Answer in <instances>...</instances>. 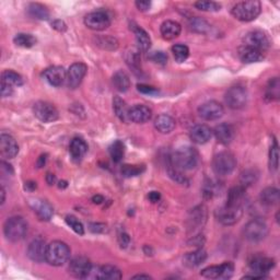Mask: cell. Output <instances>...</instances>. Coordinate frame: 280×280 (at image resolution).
<instances>
[{"label": "cell", "instance_id": "681fc988", "mask_svg": "<svg viewBox=\"0 0 280 280\" xmlns=\"http://www.w3.org/2000/svg\"><path fill=\"white\" fill-rule=\"evenodd\" d=\"M149 59L155 64L163 66L167 63V55L164 52H161V50L160 52H154L150 54Z\"/></svg>", "mask_w": 280, "mask_h": 280}, {"label": "cell", "instance_id": "6125c7cd", "mask_svg": "<svg viewBox=\"0 0 280 280\" xmlns=\"http://www.w3.org/2000/svg\"><path fill=\"white\" fill-rule=\"evenodd\" d=\"M46 182H47V184L48 185H53L55 184V182H56V176L54 174H52V173H48V174L46 175Z\"/></svg>", "mask_w": 280, "mask_h": 280}, {"label": "cell", "instance_id": "6da1fadb", "mask_svg": "<svg viewBox=\"0 0 280 280\" xmlns=\"http://www.w3.org/2000/svg\"><path fill=\"white\" fill-rule=\"evenodd\" d=\"M200 162V155L193 147L186 146L177 149L171 157V166L179 171H191L196 169Z\"/></svg>", "mask_w": 280, "mask_h": 280}, {"label": "cell", "instance_id": "f546056e", "mask_svg": "<svg viewBox=\"0 0 280 280\" xmlns=\"http://www.w3.org/2000/svg\"><path fill=\"white\" fill-rule=\"evenodd\" d=\"M132 31L135 33L136 37V43H137V47L140 50V52H148L149 48L151 47V40L150 37L148 35L144 29H141L138 25H135L132 27Z\"/></svg>", "mask_w": 280, "mask_h": 280}, {"label": "cell", "instance_id": "f35d334b", "mask_svg": "<svg viewBox=\"0 0 280 280\" xmlns=\"http://www.w3.org/2000/svg\"><path fill=\"white\" fill-rule=\"evenodd\" d=\"M279 89L280 83L278 78H273L269 80L265 91V99L267 101H275L279 99Z\"/></svg>", "mask_w": 280, "mask_h": 280}, {"label": "cell", "instance_id": "603a6c76", "mask_svg": "<svg viewBox=\"0 0 280 280\" xmlns=\"http://www.w3.org/2000/svg\"><path fill=\"white\" fill-rule=\"evenodd\" d=\"M30 205H31L32 209L34 210L35 213H37L40 220L48 221L52 219L54 209L53 207L50 206V203H48L47 201L42 200H31V202H30Z\"/></svg>", "mask_w": 280, "mask_h": 280}, {"label": "cell", "instance_id": "c3c4849f", "mask_svg": "<svg viewBox=\"0 0 280 280\" xmlns=\"http://www.w3.org/2000/svg\"><path fill=\"white\" fill-rule=\"evenodd\" d=\"M202 194L205 198H212L217 194V186L216 183H213L212 181H208L207 183H205V186H203L202 190Z\"/></svg>", "mask_w": 280, "mask_h": 280}, {"label": "cell", "instance_id": "e575fe53", "mask_svg": "<svg viewBox=\"0 0 280 280\" xmlns=\"http://www.w3.org/2000/svg\"><path fill=\"white\" fill-rule=\"evenodd\" d=\"M28 14L37 20H47L49 18L47 8L40 3H30L28 7Z\"/></svg>", "mask_w": 280, "mask_h": 280}, {"label": "cell", "instance_id": "ba28073f", "mask_svg": "<svg viewBox=\"0 0 280 280\" xmlns=\"http://www.w3.org/2000/svg\"><path fill=\"white\" fill-rule=\"evenodd\" d=\"M243 215V207H232L225 205L218 208L215 212L217 220L223 226H233L240 220Z\"/></svg>", "mask_w": 280, "mask_h": 280}, {"label": "cell", "instance_id": "5b68a950", "mask_svg": "<svg viewBox=\"0 0 280 280\" xmlns=\"http://www.w3.org/2000/svg\"><path fill=\"white\" fill-rule=\"evenodd\" d=\"M237 166V159L231 152L222 151L219 152L212 160L213 172L219 176L230 175Z\"/></svg>", "mask_w": 280, "mask_h": 280}, {"label": "cell", "instance_id": "f907efd6", "mask_svg": "<svg viewBox=\"0 0 280 280\" xmlns=\"http://www.w3.org/2000/svg\"><path fill=\"white\" fill-rule=\"evenodd\" d=\"M137 90L142 94H148V95H156L159 93V90L154 88V86L146 85V84H138L137 85Z\"/></svg>", "mask_w": 280, "mask_h": 280}, {"label": "cell", "instance_id": "f5cc1de1", "mask_svg": "<svg viewBox=\"0 0 280 280\" xmlns=\"http://www.w3.org/2000/svg\"><path fill=\"white\" fill-rule=\"evenodd\" d=\"M136 7L140 11H148L151 7V1H148V0H139V1H136Z\"/></svg>", "mask_w": 280, "mask_h": 280}, {"label": "cell", "instance_id": "52a82bcc", "mask_svg": "<svg viewBox=\"0 0 280 280\" xmlns=\"http://www.w3.org/2000/svg\"><path fill=\"white\" fill-rule=\"evenodd\" d=\"M247 91L244 86L237 85L229 89L225 96V101L229 108L232 110H241L247 103Z\"/></svg>", "mask_w": 280, "mask_h": 280}, {"label": "cell", "instance_id": "836d02e7", "mask_svg": "<svg viewBox=\"0 0 280 280\" xmlns=\"http://www.w3.org/2000/svg\"><path fill=\"white\" fill-rule=\"evenodd\" d=\"M206 219H207V210L205 207L198 206L194 208V209L191 211V217H190L192 229L193 227L196 228L202 226L203 223L206 222Z\"/></svg>", "mask_w": 280, "mask_h": 280}, {"label": "cell", "instance_id": "ab89813d", "mask_svg": "<svg viewBox=\"0 0 280 280\" xmlns=\"http://www.w3.org/2000/svg\"><path fill=\"white\" fill-rule=\"evenodd\" d=\"M13 42L19 47L30 48V47H33L34 45L37 44V39H35L31 34L19 33L16 35V37H14Z\"/></svg>", "mask_w": 280, "mask_h": 280}, {"label": "cell", "instance_id": "74e56055", "mask_svg": "<svg viewBox=\"0 0 280 280\" xmlns=\"http://www.w3.org/2000/svg\"><path fill=\"white\" fill-rule=\"evenodd\" d=\"M110 155L112 160H113L115 163H120V162L123 160L125 155V145L123 144V141H114L113 144L110 146Z\"/></svg>", "mask_w": 280, "mask_h": 280}, {"label": "cell", "instance_id": "4dcf8cb0", "mask_svg": "<svg viewBox=\"0 0 280 280\" xmlns=\"http://www.w3.org/2000/svg\"><path fill=\"white\" fill-rule=\"evenodd\" d=\"M206 259H207V253L203 251L202 248H198L194 252L187 253L183 261H184V264L187 267L195 268L200 266L202 263H205Z\"/></svg>", "mask_w": 280, "mask_h": 280}, {"label": "cell", "instance_id": "5bb4252c", "mask_svg": "<svg viewBox=\"0 0 280 280\" xmlns=\"http://www.w3.org/2000/svg\"><path fill=\"white\" fill-rule=\"evenodd\" d=\"M248 266L251 268L252 273L265 278L266 275L275 267V261L271 257L256 255L249 259Z\"/></svg>", "mask_w": 280, "mask_h": 280}, {"label": "cell", "instance_id": "7bdbcfd3", "mask_svg": "<svg viewBox=\"0 0 280 280\" xmlns=\"http://www.w3.org/2000/svg\"><path fill=\"white\" fill-rule=\"evenodd\" d=\"M172 53L173 56L177 63H184L185 60L190 56V49L184 44H175L174 46H172Z\"/></svg>", "mask_w": 280, "mask_h": 280}, {"label": "cell", "instance_id": "b9f144b4", "mask_svg": "<svg viewBox=\"0 0 280 280\" xmlns=\"http://www.w3.org/2000/svg\"><path fill=\"white\" fill-rule=\"evenodd\" d=\"M258 172L256 170L248 169L242 172V174L240 176V185L243 187H248L252 186L253 184H255L256 181L258 180Z\"/></svg>", "mask_w": 280, "mask_h": 280}, {"label": "cell", "instance_id": "4316f807", "mask_svg": "<svg viewBox=\"0 0 280 280\" xmlns=\"http://www.w3.org/2000/svg\"><path fill=\"white\" fill-rule=\"evenodd\" d=\"M182 27L180 23H177L175 21H172V20H167L161 24L160 32L162 38L166 40H172L176 39L181 34Z\"/></svg>", "mask_w": 280, "mask_h": 280}, {"label": "cell", "instance_id": "1f68e13d", "mask_svg": "<svg viewBox=\"0 0 280 280\" xmlns=\"http://www.w3.org/2000/svg\"><path fill=\"white\" fill-rule=\"evenodd\" d=\"M261 202L265 206H274L279 202V191L276 187H267L259 195Z\"/></svg>", "mask_w": 280, "mask_h": 280}, {"label": "cell", "instance_id": "7c38bea8", "mask_svg": "<svg viewBox=\"0 0 280 280\" xmlns=\"http://www.w3.org/2000/svg\"><path fill=\"white\" fill-rule=\"evenodd\" d=\"M84 24L93 31H104L111 25V18L105 11H94L86 14Z\"/></svg>", "mask_w": 280, "mask_h": 280}, {"label": "cell", "instance_id": "8fae6325", "mask_svg": "<svg viewBox=\"0 0 280 280\" xmlns=\"http://www.w3.org/2000/svg\"><path fill=\"white\" fill-rule=\"evenodd\" d=\"M234 265L231 262H226L221 265H213L203 268L200 275L207 279H229L232 277Z\"/></svg>", "mask_w": 280, "mask_h": 280}, {"label": "cell", "instance_id": "91938a15", "mask_svg": "<svg viewBox=\"0 0 280 280\" xmlns=\"http://www.w3.org/2000/svg\"><path fill=\"white\" fill-rule=\"evenodd\" d=\"M46 161H47V156L46 155H43L39 158L38 160V167H43L45 164H46Z\"/></svg>", "mask_w": 280, "mask_h": 280}, {"label": "cell", "instance_id": "2e32d148", "mask_svg": "<svg viewBox=\"0 0 280 280\" xmlns=\"http://www.w3.org/2000/svg\"><path fill=\"white\" fill-rule=\"evenodd\" d=\"M88 67L83 63H75L69 67L67 71V85L70 89H76L82 82L85 77Z\"/></svg>", "mask_w": 280, "mask_h": 280}, {"label": "cell", "instance_id": "7dc6e473", "mask_svg": "<svg viewBox=\"0 0 280 280\" xmlns=\"http://www.w3.org/2000/svg\"><path fill=\"white\" fill-rule=\"evenodd\" d=\"M66 223L73 229V230L79 234V236H83L84 234V228L82 226V223H81L77 218L74 217V216H67L66 217Z\"/></svg>", "mask_w": 280, "mask_h": 280}, {"label": "cell", "instance_id": "3957f363", "mask_svg": "<svg viewBox=\"0 0 280 280\" xmlns=\"http://www.w3.org/2000/svg\"><path fill=\"white\" fill-rule=\"evenodd\" d=\"M261 10V2L257 1V0H251V1H242L234 4L231 13L239 21L249 22L259 16Z\"/></svg>", "mask_w": 280, "mask_h": 280}, {"label": "cell", "instance_id": "94428289", "mask_svg": "<svg viewBox=\"0 0 280 280\" xmlns=\"http://www.w3.org/2000/svg\"><path fill=\"white\" fill-rule=\"evenodd\" d=\"M25 190L29 191V192H32L34 191L35 188H37V183L35 182H28V183H25Z\"/></svg>", "mask_w": 280, "mask_h": 280}, {"label": "cell", "instance_id": "9a60e30c", "mask_svg": "<svg viewBox=\"0 0 280 280\" xmlns=\"http://www.w3.org/2000/svg\"><path fill=\"white\" fill-rule=\"evenodd\" d=\"M225 113L223 106L216 101H209L198 108V114L205 120H217L221 119Z\"/></svg>", "mask_w": 280, "mask_h": 280}, {"label": "cell", "instance_id": "30bf717a", "mask_svg": "<svg viewBox=\"0 0 280 280\" xmlns=\"http://www.w3.org/2000/svg\"><path fill=\"white\" fill-rule=\"evenodd\" d=\"M33 113L38 120L43 123H52L58 120L59 113L57 109L48 102L39 101L33 106Z\"/></svg>", "mask_w": 280, "mask_h": 280}, {"label": "cell", "instance_id": "ee69618b", "mask_svg": "<svg viewBox=\"0 0 280 280\" xmlns=\"http://www.w3.org/2000/svg\"><path fill=\"white\" fill-rule=\"evenodd\" d=\"M145 171L144 165H130V164H124L120 167V173L124 177H135L140 175L142 172Z\"/></svg>", "mask_w": 280, "mask_h": 280}, {"label": "cell", "instance_id": "cb8c5ba5", "mask_svg": "<svg viewBox=\"0 0 280 280\" xmlns=\"http://www.w3.org/2000/svg\"><path fill=\"white\" fill-rule=\"evenodd\" d=\"M238 55L243 63L245 64H253L262 62L264 59V54L259 50L246 46V45H242L241 47L238 49Z\"/></svg>", "mask_w": 280, "mask_h": 280}, {"label": "cell", "instance_id": "7402d4cb", "mask_svg": "<svg viewBox=\"0 0 280 280\" xmlns=\"http://www.w3.org/2000/svg\"><path fill=\"white\" fill-rule=\"evenodd\" d=\"M91 274H93L94 278L103 280H117L123 277L120 269L115 266H112V265H104V266L96 267L94 272L92 268Z\"/></svg>", "mask_w": 280, "mask_h": 280}, {"label": "cell", "instance_id": "e7e4bbea", "mask_svg": "<svg viewBox=\"0 0 280 280\" xmlns=\"http://www.w3.org/2000/svg\"><path fill=\"white\" fill-rule=\"evenodd\" d=\"M134 279H151V277L149 276V275H136V276L132 277Z\"/></svg>", "mask_w": 280, "mask_h": 280}, {"label": "cell", "instance_id": "60d3db41", "mask_svg": "<svg viewBox=\"0 0 280 280\" xmlns=\"http://www.w3.org/2000/svg\"><path fill=\"white\" fill-rule=\"evenodd\" d=\"M190 29L192 31H194L196 33L200 34H207L210 31V24L208 23L206 20H203L201 18H193L190 21Z\"/></svg>", "mask_w": 280, "mask_h": 280}, {"label": "cell", "instance_id": "bcb514c9", "mask_svg": "<svg viewBox=\"0 0 280 280\" xmlns=\"http://www.w3.org/2000/svg\"><path fill=\"white\" fill-rule=\"evenodd\" d=\"M195 7L198 10H201V11H207V12H216L221 9L220 3L215 2V1H197L195 2Z\"/></svg>", "mask_w": 280, "mask_h": 280}, {"label": "cell", "instance_id": "f6af8a7d", "mask_svg": "<svg viewBox=\"0 0 280 280\" xmlns=\"http://www.w3.org/2000/svg\"><path fill=\"white\" fill-rule=\"evenodd\" d=\"M279 165V149L276 141H274V145L269 150V166L271 170H277Z\"/></svg>", "mask_w": 280, "mask_h": 280}, {"label": "cell", "instance_id": "e0dca14e", "mask_svg": "<svg viewBox=\"0 0 280 280\" xmlns=\"http://www.w3.org/2000/svg\"><path fill=\"white\" fill-rule=\"evenodd\" d=\"M47 244L44 239L37 238L29 244L28 247V256L31 261L35 263H42L46 257Z\"/></svg>", "mask_w": 280, "mask_h": 280}, {"label": "cell", "instance_id": "8d00e7d4", "mask_svg": "<svg viewBox=\"0 0 280 280\" xmlns=\"http://www.w3.org/2000/svg\"><path fill=\"white\" fill-rule=\"evenodd\" d=\"M1 82L11 86H21L23 84V78L13 70H4L1 74Z\"/></svg>", "mask_w": 280, "mask_h": 280}, {"label": "cell", "instance_id": "277c9868", "mask_svg": "<svg viewBox=\"0 0 280 280\" xmlns=\"http://www.w3.org/2000/svg\"><path fill=\"white\" fill-rule=\"evenodd\" d=\"M4 237L10 242H19L28 233V223L22 217H11L4 222Z\"/></svg>", "mask_w": 280, "mask_h": 280}, {"label": "cell", "instance_id": "be15d7a7", "mask_svg": "<svg viewBox=\"0 0 280 280\" xmlns=\"http://www.w3.org/2000/svg\"><path fill=\"white\" fill-rule=\"evenodd\" d=\"M92 201L94 203H96V205H100V203L104 201V197L101 196V195H95V196L92 197Z\"/></svg>", "mask_w": 280, "mask_h": 280}, {"label": "cell", "instance_id": "83f0119b", "mask_svg": "<svg viewBox=\"0 0 280 280\" xmlns=\"http://www.w3.org/2000/svg\"><path fill=\"white\" fill-rule=\"evenodd\" d=\"M86 151H88V145L82 138L76 137V138L71 140L69 145V152L74 160L80 161L85 156Z\"/></svg>", "mask_w": 280, "mask_h": 280}, {"label": "cell", "instance_id": "4fadbf2b", "mask_svg": "<svg viewBox=\"0 0 280 280\" xmlns=\"http://www.w3.org/2000/svg\"><path fill=\"white\" fill-rule=\"evenodd\" d=\"M244 45L264 53L265 50H267L269 46H271V40H269L267 34L265 32L255 30V31L248 32L245 35V38H244Z\"/></svg>", "mask_w": 280, "mask_h": 280}, {"label": "cell", "instance_id": "d6a6232c", "mask_svg": "<svg viewBox=\"0 0 280 280\" xmlns=\"http://www.w3.org/2000/svg\"><path fill=\"white\" fill-rule=\"evenodd\" d=\"M113 84L115 86V89L120 92H126L130 88V79L128 77V75L124 73L123 70L117 71L113 76Z\"/></svg>", "mask_w": 280, "mask_h": 280}, {"label": "cell", "instance_id": "03108f58", "mask_svg": "<svg viewBox=\"0 0 280 280\" xmlns=\"http://www.w3.org/2000/svg\"><path fill=\"white\" fill-rule=\"evenodd\" d=\"M67 182L66 181H62V182H59V188H65V187H67Z\"/></svg>", "mask_w": 280, "mask_h": 280}, {"label": "cell", "instance_id": "816d5d0a", "mask_svg": "<svg viewBox=\"0 0 280 280\" xmlns=\"http://www.w3.org/2000/svg\"><path fill=\"white\" fill-rule=\"evenodd\" d=\"M12 93H13V86L1 82V96L2 98H8V96H11Z\"/></svg>", "mask_w": 280, "mask_h": 280}, {"label": "cell", "instance_id": "9c48e42d", "mask_svg": "<svg viewBox=\"0 0 280 280\" xmlns=\"http://www.w3.org/2000/svg\"><path fill=\"white\" fill-rule=\"evenodd\" d=\"M92 268V263L90 262L89 258L84 256H78L71 259L68 267L71 276L78 279H85L90 277Z\"/></svg>", "mask_w": 280, "mask_h": 280}, {"label": "cell", "instance_id": "11a10c76", "mask_svg": "<svg viewBox=\"0 0 280 280\" xmlns=\"http://www.w3.org/2000/svg\"><path fill=\"white\" fill-rule=\"evenodd\" d=\"M52 27L59 32H65L66 30H67V25H66L62 20H55V21L52 23Z\"/></svg>", "mask_w": 280, "mask_h": 280}, {"label": "cell", "instance_id": "8992f818", "mask_svg": "<svg viewBox=\"0 0 280 280\" xmlns=\"http://www.w3.org/2000/svg\"><path fill=\"white\" fill-rule=\"evenodd\" d=\"M268 234V226L262 219H253L243 229V236L249 242H261Z\"/></svg>", "mask_w": 280, "mask_h": 280}, {"label": "cell", "instance_id": "7a4b0ae2", "mask_svg": "<svg viewBox=\"0 0 280 280\" xmlns=\"http://www.w3.org/2000/svg\"><path fill=\"white\" fill-rule=\"evenodd\" d=\"M70 254V248L65 242L53 241L47 244L45 262L52 266H63L69 261Z\"/></svg>", "mask_w": 280, "mask_h": 280}, {"label": "cell", "instance_id": "9f6ffc18", "mask_svg": "<svg viewBox=\"0 0 280 280\" xmlns=\"http://www.w3.org/2000/svg\"><path fill=\"white\" fill-rule=\"evenodd\" d=\"M90 230L94 233H101L106 230V226L102 225V223H91Z\"/></svg>", "mask_w": 280, "mask_h": 280}, {"label": "cell", "instance_id": "d6986e66", "mask_svg": "<svg viewBox=\"0 0 280 280\" xmlns=\"http://www.w3.org/2000/svg\"><path fill=\"white\" fill-rule=\"evenodd\" d=\"M44 79L53 86H62L67 80V71L60 66H53L44 70Z\"/></svg>", "mask_w": 280, "mask_h": 280}, {"label": "cell", "instance_id": "d590c367", "mask_svg": "<svg viewBox=\"0 0 280 280\" xmlns=\"http://www.w3.org/2000/svg\"><path fill=\"white\" fill-rule=\"evenodd\" d=\"M113 110H114V113L116 114V116L119 117L121 121H124V123L129 121L128 108L126 106L125 101L121 100L120 96H115V98L113 99Z\"/></svg>", "mask_w": 280, "mask_h": 280}, {"label": "cell", "instance_id": "680465c9", "mask_svg": "<svg viewBox=\"0 0 280 280\" xmlns=\"http://www.w3.org/2000/svg\"><path fill=\"white\" fill-rule=\"evenodd\" d=\"M148 200L152 202V203H156L161 200V194L159 192H150L149 195H148Z\"/></svg>", "mask_w": 280, "mask_h": 280}, {"label": "cell", "instance_id": "f1b7e54d", "mask_svg": "<svg viewBox=\"0 0 280 280\" xmlns=\"http://www.w3.org/2000/svg\"><path fill=\"white\" fill-rule=\"evenodd\" d=\"M175 120L167 114H162L157 117L155 121L156 129L161 134H170L175 128Z\"/></svg>", "mask_w": 280, "mask_h": 280}, {"label": "cell", "instance_id": "6f0895ef", "mask_svg": "<svg viewBox=\"0 0 280 280\" xmlns=\"http://www.w3.org/2000/svg\"><path fill=\"white\" fill-rule=\"evenodd\" d=\"M203 243H205V238L202 236H197V237H193L191 244H193L194 246H198L200 248L202 247Z\"/></svg>", "mask_w": 280, "mask_h": 280}, {"label": "cell", "instance_id": "d4e9b609", "mask_svg": "<svg viewBox=\"0 0 280 280\" xmlns=\"http://www.w3.org/2000/svg\"><path fill=\"white\" fill-rule=\"evenodd\" d=\"M245 193H246V188L241 185L232 187L231 190L228 192L226 205L232 207H243L244 200H245L246 197Z\"/></svg>", "mask_w": 280, "mask_h": 280}, {"label": "cell", "instance_id": "484cf974", "mask_svg": "<svg viewBox=\"0 0 280 280\" xmlns=\"http://www.w3.org/2000/svg\"><path fill=\"white\" fill-rule=\"evenodd\" d=\"M213 134H215L218 142H220L222 145H229L234 139V134L236 132H234V128L231 125L220 124L213 130Z\"/></svg>", "mask_w": 280, "mask_h": 280}, {"label": "cell", "instance_id": "ffe728a7", "mask_svg": "<svg viewBox=\"0 0 280 280\" xmlns=\"http://www.w3.org/2000/svg\"><path fill=\"white\" fill-rule=\"evenodd\" d=\"M151 116H152V111L146 105L137 104L128 109V120L129 121H132V123L136 124L147 123V121L150 120Z\"/></svg>", "mask_w": 280, "mask_h": 280}, {"label": "cell", "instance_id": "ac0fdd59", "mask_svg": "<svg viewBox=\"0 0 280 280\" xmlns=\"http://www.w3.org/2000/svg\"><path fill=\"white\" fill-rule=\"evenodd\" d=\"M19 154V146L12 136L1 134L0 136V155L4 159H13Z\"/></svg>", "mask_w": 280, "mask_h": 280}, {"label": "cell", "instance_id": "44dd1931", "mask_svg": "<svg viewBox=\"0 0 280 280\" xmlns=\"http://www.w3.org/2000/svg\"><path fill=\"white\" fill-rule=\"evenodd\" d=\"M190 137L197 145H205L211 139L212 130L207 125L200 124L193 127L190 131Z\"/></svg>", "mask_w": 280, "mask_h": 280}, {"label": "cell", "instance_id": "db71d44e", "mask_svg": "<svg viewBox=\"0 0 280 280\" xmlns=\"http://www.w3.org/2000/svg\"><path fill=\"white\" fill-rule=\"evenodd\" d=\"M119 242H120V247H127L128 246V244L130 242V239H129V236L127 233H120V237H119Z\"/></svg>", "mask_w": 280, "mask_h": 280}, {"label": "cell", "instance_id": "003e7915", "mask_svg": "<svg viewBox=\"0 0 280 280\" xmlns=\"http://www.w3.org/2000/svg\"><path fill=\"white\" fill-rule=\"evenodd\" d=\"M1 205H3V202H4V190H3V187H1Z\"/></svg>", "mask_w": 280, "mask_h": 280}]
</instances>
